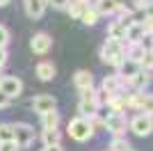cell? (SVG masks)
I'll list each match as a JSON object with an SVG mask.
<instances>
[{
  "label": "cell",
  "mask_w": 153,
  "mask_h": 151,
  "mask_svg": "<svg viewBox=\"0 0 153 151\" xmlns=\"http://www.w3.org/2000/svg\"><path fill=\"white\" fill-rule=\"evenodd\" d=\"M123 50H126V44L123 41H117V39H105V44L101 46V50H98V57H101V62L110 64V67H114V69H119L121 67V62L126 60L123 57Z\"/></svg>",
  "instance_id": "6da1fadb"
},
{
  "label": "cell",
  "mask_w": 153,
  "mask_h": 151,
  "mask_svg": "<svg viewBox=\"0 0 153 151\" xmlns=\"http://www.w3.org/2000/svg\"><path fill=\"white\" fill-rule=\"evenodd\" d=\"M66 133H69L71 140H76V142H87L89 138H94V121L91 119H85V117H73L66 126Z\"/></svg>",
  "instance_id": "7a4b0ae2"
},
{
  "label": "cell",
  "mask_w": 153,
  "mask_h": 151,
  "mask_svg": "<svg viewBox=\"0 0 153 151\" xmlns=\"http://www.w3.org/2000/svg\"><path fill=\"white\" fill-rule=\"evenodd\" d=\"M12 131H14V142L19 144V149H27L34 142V128L30 124H25V121L12 124Z\"/></svg>",
  "instance_id": "3957f363"
},
{
  "label": "cell",
  "mask_w": 153,
  "mask_h": 151,
  "mask_svg": "<svg viewBox=\"0 0 153 151\" xmlns=\"http://www.w3.org/2000/svg\"><path fill=\"white\" fill-rule=\"evenodd\" d=\"M103 128H108V133H112V138H123L128 128V119L121 112H110L108 119L103 121Z\"/></svg>",
  "instance_id": "277c9868"
},
{
  "label": "cell",
  "mask_w": 153,
  "mask_h": 151,
  "mask_svg": "<svg viewBox=\"0 0 153 151\" xmlns=\"http://www.w3.org/2000/svg\"><path fill=\"white\" fill-rule=\"evenodd\" d=\"M128 128L137 138H149L153 133V117H149V114H135L133 119L128 121Z\"/></svg>",
  "instance_id": "5b68a950"
},
{
  "label": "cell",
  "mask_w": 153,
  "mask_h": 151,
  "mask_svg": "<svg viewBox=\"0 0 153 151\" xmlns=\"http://www.w3.org/2000/svg\"><path fill=\"white\" fill-rule=\"evenodd\" d=\"M0 92L7 96V99H19L21 92H23V82H21V78H16V76H2L0 78Z\"/></svg>",
  "instance_id": "8992f818"
},
{
  "label": "cell",
  "mask_w": 153,
  "mask_h": 151,
  "mask_svg": "<svg viewBox=\"0 0 153 151\" xmlns=\"http://www.w3.org/2000/svg\"><path fill=\"white\" fill-rule=\"evenodd\" d=\"M30 48H32L34 55H46V53L53 48V37L48 32H37V34H32V39H30Z\"/></svg>",
  "instance_id": "52a82bcc"
},
{
  "label": "cell",
  "mask_w": 153,
  "mask_h": 151,
  "mask_svg": "<svg viewBox=\"0 0 153 151\" xmlns=\"http://www.w3.org/2000/svg\"><path fill=\"white\" fill-rule=\"evenodd\" d=\"M32 110L37 114L53 112V110H57V101H55V96H51V94H37L32 99Z\"/></svg>",
  "instance_id": "ba28073f"
},
{
  "label": "cell",
  "mask_w": 153,
  "mask_h": 151,
  "mask_svg": "<svg viewBox=\"0 0 153 151\" xmlns=\"http://www.w3.org/2000/svg\"><path fill=\"white\" fill-rule=\"evenodd\" d=\"M151 80H153V73H151V71L140 69L133 78H130V92H140V94H144V89L151 85Z\"/></svg>",
  "instance_id": "9c48e42d"
},
{
  "label": "cell",
  "mask_w": 153,
  "mask_h": 151,
  "mask_svg": "<svg viewBox=\"0 0 153 151\" xmlns=\"http://www.w3.org/2000/svg\"><path fill=\"white\" fill-rule=\"evenodd\" d=\"M101 92H103V94H108V96H119V94H123V89H121V78H119L117 73L105 76V78H103V82H101Z\"/></svg>",
  "instance_id": "30bf717a"
},
{
  "label": "cell",
  "mask_w": 153,
  "mask_h": 151,
  "mask_svg": "<svg viewBox=\"0 0 153 151\" xmlns=\"http://www.w3.org/2000/svg\"><path fill=\"white\" fill-rule=\"evenodd\" d=\"M98 99H80L78 103V117H85V119H94L96 112H98Z\"/></svg>",
  "instance_id": "8fae6325"
},
{
  "label": "cell",
  "mask_w": 153,
  "mask_h": 151,
  "mask_svg": "<svg viewBox=\"0 0 153 151\" xmlns=\"http://www.w3.org/2000/svg\"><path fill=\"white\" fill-rule=\"evenodd\" d=\"M73 85H76L78 92H85V89L94 87V73H91V71H87V69L76 71V73H73Z\"/></svg>",
  "instance_id": "7c38bea8"
},
{
  "label": "cell",
  "mask_w": 153,
  "mask_h": 151,
  "mask_svg": "<svg viewBox=\"0 0 153 151\" xmlns=\"http://www.w3.org/2000/svg\"><path fill=\"white\" fill-rule=\"evenodd\" d=\"M46 9H48V2H46V0H25V14L34 21L41 19L46 14Z\"/></svg>",
  "instance_id": "4fadbf2b"
},
{
  "label": "cell",
  "mask_w": 153,
  "mask_h": 151,
  "mask_svg": "<svg viewBox=\"0 0 153 151\" xmlns=\"http://www.w3.org/2000/svg\"><path fill=\"white\" fill-rule=\"evenodd\" d=\"M34 73H37V78H39V80L48 82V80H53V78H55L57 69H55V64H53V62H48V60H41V62L37 64Z\"/></svg>",
  "instance_id": "5bb4252c"
},
{
  "label": "cell",
  "mask_w": 153,
  "mask_h": 151,
  "mask_svg": "<svg viewBox=\"0 0 153 151\" xmlns=\"http://www.w3.org/2000/svg\"><path fill=\"white\" fill-rule=\"evenodd\" d=\"M144 37V28H142L140 21H135L126 28V39H123V44H140V39Z\"/></svg>",
  "instance_id": "9a60e30c"
},
{
  "label": "cell",
  "mask_w": 153,
  "mask_h": 151,
  "mask_svg": "<svg viewBox=\"0 0 153 151\" xmlns=\"http://www.w3.org/2000/svg\"><path fill=\"white\" fill-rule=\"evenodd\" d=\"M91 7L98 12V16H114V12H117V2L114 0H94Z\"/></svg>",
  "instance_id": "2e32d148"
},
{
  "label": "cell",
  "mask_w": 153,
  "mask_h": 151,
  "mask_svg": "<svg viewBox=\"0 0 153 151\" xmlns=\"http://www.w3.org/2000/svg\"><path fill=\"white\" fill-rule=\"evenodd\" d=\"M140 71V64H135V62H130V60H123L121 62V67L117 69V76L121 78V80H128L130 82V78H133L135 73Z\"/></svg>",
  "instance_id": "e0dca14e"
},
{
  "label": "cell",
  "mask_w": 153,
  "mask_h": 151,
  "mask_svg": "<svg viewBox=\"0 0 153 151\" xmlns=\"http://www.w3.org/2000/svg\"><path fill=\"white\" fill-rule=\"evenodd\" d=\"M137 114H149L153 117V94H140V103H137Z\"/></svg>",
  "instance_id": "ac0fdd59"
},
{
  "label": "cell",
  "mask_w": 153,
  "mask_h": 151,
  "mask_svg": "<svg viewBox=\"0 0 153 151\" xmlns=\"http://www.w3.org/2000/svg\"><path fill=\"white\" fill-rule=\"evenodd\" d=\"M123 57H126V60H130V62H135V64H140L142 57H144V50H142L140 44H126Z\"/></svg>",
  "instance_id": "d6986e66"
},
{
  "label": "cell",
  "mask_w": 153,
  "mask_h": 151,
  "mask_svg": "<svg viewBox=\"0 0 153 151\" xmlns=\"http://www.w3.org/2000/svg\"><path fill=\"white\" fill-rule=\"evenodd\" d=\"M41 142H44V147H57L59 142H62V133H59V128L41 131Z\"/></svg>",
  "instance_id": "ffe728a7"
},
{
  "label": "cell",
  "mask_w": 153,
  "mask_h": 151,
  "mask_svg": "<svg viewBox=\"0 0 153 151\" xmlns=\"http://www.w3.org/2000/svg\"><path fill=\"white\" fill-rule=\"evenodd\" d=\"M57 126H59V112L57 110L41 114V128H44V131H53V128H57Z\"/></svg>",
  "instance_id": "44dd1931"
},
{
  "label": "cell",
  "mask_w": 153,
  "mask_h": 151,
  "mask_svg": "<svg viewBox=\"0 0 153 151\" xmlns=\"http://www.w3.org/2000/svg\"><path fill=\"white\" fill-rule=\"evenodd\" d=\"M98 19H101V16H98V12H96V9H94L91 5H87V7H85L82 16H80V21H82L85 25H89V28H91V25H96V23H98Z\"/></svg>",
  "instance_id": "7402d4cb"
},
{
  "label": "cell",
  "mask_w": 153,
  "mask_h": 151,
  "mask_svg": "<svg viewBox=\"0 0 153 151\" xmlns=\"http://www.w3.org/2000/svg\"><path fill=\"white\" fill-rule=\"evenodd\" d=\"M82 12H85V5H80V2H76V0H71L69 7H66V14H69L71 19H76V21H80Z\"/></svg>",
  "instance_id": "603a6c76"
},
{
  "label": "cell",
  "mask_w": 153,
  "mask_h": 151,
  "mask_svg": "<svg viewBox=\"0 0 153 151\" xmlns=\"http://www.w3.org/2000/svg\"><path fill=\"white\" fill-rule=\"evenodd\" d=\"M12 140H14L12 124H0V144L2 142H12Z\"/></svg>",
  "instance_id": "cb8c5ba5"
},
{
  "label": "cell",
  "mask_w": 153,
  "mask_h": 151,
  "mask_svg": "<svg viewBox=\"0 0 153 151\" xmlns=\"http://www.w3.org/2000/svg\"><path fill=\"white\" fill-rule=\"evenodd\" d=\"M128 147H130V144L126 142V138H112V142H110L108 151H126Z\"/></svg>",
  "instance_id": "d4e9b609"
},
{
  "label": "cell",
  "mask_w": 153,
  "mask_h": 151,
  "mask_svg": "<svg viewBox=\"0 0 153 151\" xmlns=\"http://www.w3.org/2000/svg\"><path fill=\"white\" fill-rule=\"evenodd\" d=\"M140 69H144V71H153V50L144 53V57H142V62H140Z\"/></svg>",
  "instance_id": "484cf974"
},
{
  "label": "cell",
  "mask_w": 153,
  "mask_h": 151,
  "mask_svg": "<svg viewBox=\"0 0 153 151\" xmlns=\"http://www.w3.org/2000/svg\"><path fill=\"white\" fill-rule=\"evenodd\" d=\"M140 46L144 53H149V50H153V34H149V32H144V37L140 39Z\"/></svg>",
  "instance_id": "4316f807"
},
{
  "label": "cell",
  "mask_w": 153,
  "mask_h": 151,
  "mask_svg": "<svg viewBox=\"0 0 153 151\" xmlns=\"http://www.w3.org/2000/svg\"><path fill=\"white\" fill-rule=\"evenodd\" d=\"M7 44H9V30L0 25V48H7Z\"/></svg>",
  "instance_id": "83f0119b"
},
{
  "label": "cell",
  "mask_w": 153,
  "mask_h": 151,
  "mask_svg": "<svg viewBox=\"0 0 153 151\" xmlns=\"http://www.w3.org/2000/svg\"><path fill=\"white\" fill-rule=\"evenodd\" d=\"M46 2H48V7H53V9H66L71 0H46Z\"/></svg>",
  "instance_id": "f1b7e54d"
},
{
  "label": "cell",
  "mask_w": 153,
  "mask_h": 151,
  "mask_svg": "<svg viewBox=\"0 0 153 151\" xmlns=\"http://www.w3.org/2000/svg\"><path fill=\"white\" fill-rule=\"evenodd\" d=\"M0 151H21L19 149V144H16V142H2V144H0Z\"/></svg>",
  "instance_id": "f546056e"
},
{
  "label": "cell",
  "mask_w": 153,
  "mask_h": 151,
  "mask_svg": "<svg viewBox=\"0 0 153 151\" xmlns=\"http://www.w3.org/2000/svg\"><path fill=\"white\" fill-rule=\"evenodd\" d=\"M7 60H9V55H7V48H0V69L7 64Z\"/></svg>",
  "instance_id": "4dcf8cb0"
},
{
  "label": "cell",
  "mask_w": 153,
  "mask_h": 151,
  "mask_svg": "<svg viewBox=\"0 0 153 151\" xmlns=\"http://www.w3.org/2000/svg\"><path fill=\"white\" fill-rule=\"evenodd\" d=\"M9 103H12V99H7V96L2 94V92H0V110H2V108H7Z\"/></svg>",
  "instance_id": "1f68e13d"
},
{
  "label": "cell",
  "mask_w": 153,
  "mask_h": 151,
  "mask_svg": "<svg viewBox=\"0 0 153 151\" xmlns=\"http://www.w3.org/2000/svg\"><path fill=\"white\" fill-rule=\"evenodd\" d=\"M41 151H64V149H62V144H57V147H44Z\"/></svg>",
  "instance_id": "d6a6232c"
},
{
  "label": "cell",
  "mask_w": 153,
  "mask_h": 151,
  "mask_svg": "<svg viewBox=\"0 0 153 151\" xmlns=\"http://www.w3.org/2000/svg\"><path fill=\"white\" fill-rule=\"evenodd\" d=\"M76 2H80V5H85V7H87V5H91V0H76Z\"/></svg>",
  "instance_id": "836d02e7"
},
{
  "label": "cell",
  "mask_w": 153,
  "mask_h": 151,
  "mask_svg": "<svg viewBox=\"0 0 153 151\" xmlns=\"http://www.w3.org/2000/svg\"><path fill=\"white\" fill-rule=\"evenodd\" d=\"M5 5H9V0H0V7H5Z\"/></svg>",
  "instance_id": "e575fe53"
},
{
  "label": "cell",
  "mask_w": 153,
  "mask_h": 151,
  "mask_svg": "<svg viewBox=\"0 0 153 151\" xmlns=\"http://www.w3.org/2000/svg\"><path fill=\"white\" fill-rule=\"evenodd\" d=\"M126 151H135V149H133V147H128V149H126Z\"/></svg>",
  "instance_id": "d590c367"
},
{
  "label": "cell",
  "mask_w": 153,
  "mask_h": 151,
  "mask_svg": "<svg viewBox=\"0 0 153 151\" xmlns=\"http://www.w3.org/2000/svg\"><path fill=\"white\" fill-rule=\"evenodd\" d=\"M0 78H2V73H0Z\"/></svg>",
  "instance_id": "8d00e7d4"
}]
</instances>
